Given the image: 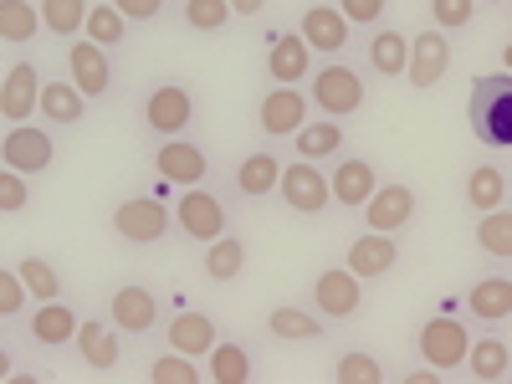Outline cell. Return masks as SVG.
Returning a JSON list of instances; mask_svg holds the SVG:
<instances>
[{
	"label": "cell",
	"mask_w": 512,
	"mask_h": 384,
	"mask_svg": "<svg viewBox=\"0 0 512 384\" xmlns=\"http://www.w3.org/2000/svg\"><path fill=\"white\" fill-rule=\"evenodd\" d=\"M466 123L487 154H512V72H477L466 93Z\"/></svg>",
	"instance_id": "1"
},
{
	"label": "cell",
	"mask_w": 512,
	"mask_h": 384,
	"mask_svg": "<svg viewBox=\"0 0 512 384\" xmlns=\"http://www.w3.org/2000/svg\"><path fill=\"white\" fill-rule=\"evenodd\" d=\"M134 118H139V128L149 139H185L200 123V98L180 77H154V82H144V93L134 103Z\"/></svg>",
	"instance_id": "2"
},
{
	"label": "cell",
	"mask_w": 512,
	"mask_h": 384,
	"mask_svg": "<svg viewBox=\"0 0 512 384\" xmlns=\"http://www.w3.org/2000/svg\"><path fill=\"white\" fill-rule=\"evenodd\" d=\"M108 231L123 241V246H164L175 236V200L164 195H123L113 210H108Z\"/></svg>",
	"instance_id": "3"
},
{
	"label": "cell",
	"mask_w": 512,
	"mask_h": 384,
	"mask_svg": "<svg viewBox=\"0 0 512 384\" xmlns=\"http://www.w3.org/2000/svg\"><path fill=\"white\" fill-rule=\"evenodd\" d=\"M308 98H313V113L323 118H354L369 103V72L344 57H328L308 77Z\"/></svg>",
	"instance_id": "4"
},
{
	"label": "cell",
	"mask_w": 512,
	"mask_h": 384,
	"mask_svg": "<svg viewBox=\"0 0 512 384\" xmlns=\"http://www.w3.org/2000/svg\"><path fill=\"white\" fill-rule=\"evenodd\" d=\"M175 226L185 241L195 246H210V241H221L226 231H236V210L226 205L221 190H210V185H190L175 195Z\"/></svg>",
	"instance_id": "5"
},
{
	"label": "cell",
	"mask_w": 512,
	"mask_h": 384,
	"mask_svg": "<svg viewBox=\"0 0 512 384\" xmlns=\"http://www.w3.org/2000/svg\"><path fill=\"white\" fill-rule=\"evenodd\" d=\"M410 349H415V359L420 364H431V369H466V354H472V323H461V318H451V313H441V318H425L420 328H415V338H410Z\"/></svg>",
	"instance_id": "6"
},
{
	"label": "cell",
	"mask_w": 512,
	"mask_h": 384,
	"mask_svg": "<svg viewBox=\"0 0 512 384\" xmlns=\"http://www.w3.org/2000/svg\"><path fill=\"white\" fill-rule=\"evenodd\" d=\"M149 164H154V175L164 185H175V190L210 185V169H216V164H210V149L195 134H185V139H154Z\"/></svg>",
	"instance_id": "7"
},
{
	"label": "cell",
	"mask_w": 512,
	"mask_h": 384,
	"mask_svg": "<svg viewBox=\"0 0 512 384\" xmlns=\"http://www.w3.org/2000/svg\"><path fill=\"white\" fill-rule=\"evenodd\" d=\"M364 277H354L349 272V262H333V267H323L318 277H313V287H308V303L338 328V323H354L359 313H364Z\"/></svg>",
	"instance_id": "8"
},
{
	"label": "cell",
	"mask_w": 512,
	"mask_h": 384,
	"mask_svg": "<svg viewBox=\"0 0 512 384\" xmlns=\"http://www.w3.org/2000/svg\"><path fill=\"white\" fill-rule=\"evenodd\" d=\"M451 62H456L451 31H441V26L425 21V26L410 36V72H405V88H415V93L441 88V82L451 77Z\"/></svg>",
	"instance_id": "9"
},
{
	"label": "cell",
	"mask_w": 512,
	"mask_h": 384,
	"mask_svg": "<svg viewBox=\"0 0 512 384\" xmlns=\"http://www.w3.org/2000/svg\"><path fill=\"white\" fill-rule=\"evenodd\" d=\"M67 77H72L93 103H108V98L118 93V62H113V52L103 47V41H93V36L67 41Z\"/></svg>",
	"instance_id": "10"
},
{
	"label": "cell",
	"mask_w": 512,
	"mask_h": 384,
	"mask_svg": "<svg viewBox=\"0 0 512 384\" xmlns=\"http://www.w3.org/2000/svg\"><path fill=\"white\" fill-rule=\"evenodd\" d=\"M277 200L292 210V216L318 221L323 210L333 205V185H328V175H323V164H313V159H292V164H282Z\"/></svg>",
	"instance_id": "11"
},
{
	"label": "cell",
	"mask_w": 512,
	"mask_h": 384,
	"mask_svg": "<svg viewBox=\"0 0 512 384\" xmlns=\"http://www.w3.org/2000/svg\"><path fill=\"white\" fill-rule=\"evenodd\" d=\"M308 118H313V98H308V88H292V82H272V88L256 98V128H262L267 139H292Z\"/></svg>",
	"instance_id": "12"
},
{
	"label": "cell",
	"mask_w": 512,
	"mask_h": 384,
	"mask_svg": "<svg viewBox=\"0 0 512 384\" xmlns=\"http://www.w3.org/2000/svg\"><path fill=\"white\" fill-rule=\"evenodd\" d=\"M0 164L21 169V175H47V169L57 164V128L11 123L6 139H0Z\"/></svg>",
	"instance_id": "13"
},
{
	"label": "cell",
	"mask_w": 512,
	"mask_h": 384,
	"mask_svg": "<svg viewBox=\"0 0 512 384\" xmlns=\"http://www.w3.org/2000/svg\"><path fill=\"white\" fill-rule=\"evenodd\" d=\"M297 31H303V41L313 47L318 62L344 57L349 41H354V26H349L344 11H338V0H313V6H303V16H297Z\"/></svg>",
	"instance_id": "14"
},
{
	"label": "cell",
	"mask_w": 512,
	"mask_h": 384,
	"mask_svg": "<svg viewBox=\"0 0 512 384\" xmlns=\"http://www.w3.org/2000/svg\"><path fill=\"white\" fill-rule=\"evenodd\" d=\"M415 216H420V195H415V185H405V180H384V185L369 195V205L359 210L364 231H390V236L410 231Z\"/></svg>",
	"instance_id": "15"
},
{
	"label": "cell",
	"mask_w": 512,
	"mask_h": 384,
	"mask_svg": "<svg viewBox=\"0 0 512 384\" xmlns=\"http://www.w3.org/2000/svg\"><path fill=\"white\" fill-rule=\"evenodd\" d=\"M128 338H149L154 328H159V297H154V287L149 282H139V277H123L113 292H108V308H103Z\"/></svg>",
	"instance_id": "16"
},
{
	"label": "cell",
	"mask_w": 512,
	"mask_h": 384,
	"mask_svg": "<svg viewBox=\"0 0 512 384\" xmlns=\"http://www.w3.org/2000/svg\"><path fill=\"white\" fill-rule=\"evenodd\" d=\"M466 318L482 323V328H502L512 323V267H492L482 272L472 287H466Z\"/></svg>",
	"instance_id": "17"
},
{
	"label": "cell",
	"mask_w": 512,
	"mask_h": 384,
	"mask_svg": "<svg viewBox=\"0 0 512 384\" xmlns=\"http://www.w3.org/2000/svg\"><path fill=\"white\" fill-rule=\"evenodd\" d=\"M159 333H164L169 349H180V354H190V359H200V364H205L210 349L221 344V323L210 318L205 308H190V303H180L175 313H169V323H164Z\"/></svg>",
	"instance_id": "18"
},
{
	"label": "cell",
	"mask_w": 512,
	"mask_h": 384,
	"mask_svg": "<svg viewBox=\"0 0 512 384\" xmlns=\"http://www.w3.org/2000/svg\"><path fill=\"white\" fill-rule=\"evenodd\" d=\"M77 328H82V313L67 303V297L36 303V308L26 313V338H31L36 349H47V354H57V349L77 344Z\"/></svg>",
	"instance_id": "19"
},
{
	"label": "cell",
	"mask_w": 512,
	"mask_h": 384,
	"mask_svg": "<svg viewBox=\"0 0 512 384\" xmlns=\"http://www.w3.org/2000/svg\"><path fill=\"white\" fill-rule=\"evenodd\" d=\"M41 67L31 62V57H16L11 67H6V82H0V118H6V128L11 123H31V113H41Z\"/></svg>",
	"instance_id": "20"
},
{
	"label": "cell",
	"mask_w": 512,
	"mask_h": 384,
	"mask_svg": "<svg viewBox=\"0 0 512 384\" xmlns=\"http://www.w3.org/2000/svg\"><path fill=\"white\" fill-rule=\"evenodd\" d=\"M328 185H333V205L364 210L369 195H374L384 180H379V164H374L369 154H338V164L328 169Z\"/></svg>",
	"instance_id": "21"
},
{
	"label": "cell",
	"mask_w": 512,
	"mask_h": 384,
	"mask_svg": "<svg viewBox=\"0 0 512 384\" xmlns=\"http://www.w3.org/2000/svg\"><path fill=\"white\" fill-rule=\"evenodd\" d=\"M77 359L88 364L93 374H113L118 364H123V328L108 318V313H98V318H82V328H77Z\"/></svg>",
	"instance_id": "22"
},
{
	"label": "cell",
	"mask_w": 512,
	"mask_h": 384,
	"mask_svg": "<svg viewBox=\"0 0 512 384\" xmlns=\"http://www.w3.org/2000/svg\"><path fill=\"white\" fill-rule=\"evenodd\" d=\"M313 72H318V57L303 41V31H272L267 36V77L272 82H292V88H303Z\"/></svg>",
	"instance_id": "23"
},
{
	"label": "cell",
	"mask_w": 512,
	"mask_h": 384,
	"mask_svg": "<svg viewBox=\"0 0 512 384\" xmlns=\"http://www.w3.org/2000/svg\"><path fill=\"white\" fill-rule=\"evenodd\" d=\"M364 72L379 82H405L410 72V36L400 26H374L364 36Z\"/></svg>",
	"instance_id": "24"
},
{
	"label": "cell",
	"mask_w": 512,
	"mask_h": 384,
	"mask_svg": "<svg viewBox=\"0 0 512 384\" xmlns=\"http://www.w3.org/2000/svg\"><path fill=\"white\" fill-rule=\"evenodd\" d=\"M349 272L354 277H364V282H384L395 267H400V236H390V231H359L354 241H349Z\"/></svg>",
	"instance_id": "25"
},
{
	"label": "cell",
	"mask_w": 512,
	"mask_h": 384,
	"mask_svg": "<svg viewBox=\"0 0 512 384\" xmlns=\"http://www.w3.org/2000/svg\"><path fill=\"white\" fill-rule=\"evenodd\" d=\"M328 328L333 323L313 303H277L267 313V338H272V344H323Z\"/></svg>",
	"instance_id": "26"
},
{
	"label": "cell",
	"mask_w": 512,
	"mask_h": 384,
	"mask_svg": "<svg viewBox=\"0 0 512 384\" xmlns=\"http://www.w3.org/2000/svg\"><path fill=\"white\" fill-rule=\"evenodd\" d=\"M277 185H282V154L277 149H246L231 164V190L241 200H267V195H277Z\"/></svg>",
	"instance_id": "27"
},
{
	"label": "cell",
	"mask_w": 512,
	"mask_h": 384,
	"mask_svg": "<svg viewBox=\"0 0 512 384\" xmlns=\"http://www.w3.org/2000/svg\"><path fill=\"white\" fill-rule=\"evenodd\" d=\"M93 113V98L77 88L72 77H47L41 82V123L47 128H82Z\"/></svg>",
	"instance_id": "28"
},
{
	"label": "cell",
	"mask_w": 512,
	"mask_h": 384,
	"mask_svg": "<svg viewBox=\"0 0 512 384\" xmlns=\"http://www.w3.org/2000/svg\"><path fill=\"white\" fill-rule=\"evenodd\" d=\"M507 195H512V180L497 159H482L461 175V205L472 210V216H487V210L507 205Z\"/></svg>",
	"instance_id": "29"
},
{
	"label": "cell",
	"mask_w": 512,
	"mask_h": 384,
	"mask_svg": "<svg viewBox=\"0 0 512 384\" xmlns=\"http://www.w3.org/2000/svg\"><path fill=\"white\" fill-rule=\"evenodd\" d=\"M292 144V154L297 159H313V164H323V159H338L349 149V128H344V118H323V113H313L297 134L287 139Z\"/></svg>",
	"instance_id": "30"
},
{
	"label": "cell",
	"mask_w": 512,
	"mask_h": 384,
	"mask_svg": "<svg viewBox=\"0 0 512 384\" xmlns=\"http://www.w3.org/2000/svg\"><path fill=\"white\" fill-rule=\"evenodd\" d=\"M466 374H472L477 384H502V379H512V344H507L497 328H482V333L472 338Z\"/></svg>",
	"instance_id": "31"
},
{
	"label": "cell",
	"mask_w": 512,
	"mask_h": 384,
	"mask_svg": "<svg viewBox=\"0 0 512 384\" xmlns=\"http://www.w3.org/2000/svg\"><path fill=\"white\" fill-rule=\"evenodd\" d=\"M205 379L210 384H246V379H256L251 349L241 344V338H221V344L205 354Z\"/></svg>",
	"instance_id": "32"
},
{
	"label": "cell",
	"mask_w": 512,
	"mask_h": 384,
	"mask_svg": "<svg viewBox=\"0 0 512 384\" xmlns=\"http://www.w3.org/2000/svg\"><path fill=\"white\" fill-rule=\"evenodd\" d=\"M472 241H477V251L487 256V262L512 267V205H497V210H487V216H477Z\"/></svg>",
	"instance_id": "33"
},
{
	"label": "cell",
	"mask_w": 512,
	"mask_h": 384,
	"mask_svg": "<svg viewBox=\"0 0 512 384\" xmlns=\"http://www.w3.org/2000/svg\"><path fill=\"white\" fill-rule=\"evenodd\" d=\"M200 272L216 282V287H231L241 272H246V241L236 231H226L221 241H210L205 256H200Z\"/></svg>",
	"instance_id": "34"
},
{
	"label": "cell",
	"mask_w": 512,
	"mask_h": 384,
	"mask_svg": "<svg viewBox=\"0 0 512 384\" xmlns=\"http://www.w3.org/2000/svg\"><path fill=\"white\" fill-rule=\"evenodd\" d=\"M36 6H41V26H47V36H57V41H77L82 31H88L93 0H36Z\"/></svg>",
	"instance_id": "35"
},
{
	"label": "cell",
	"mask_w": 512,
	"mask_h": 384,
	"mask_svg": "<svg viewBox=\"0 0 512 384\" xmlns=\"http://www.w3.org/2000/svg\"><path fill=\"white\" fill-rule=\"evenodd\" d=\"M41 31V6L36 0H0V41L6 47H26V41H36Z\"/></svg>",
	"instance_id": "36"
},
{
	"label": "cell",
	"mask_w": 512,
	"mask_h": 384,
	"mask_svg": "<svg viewBox=\"0 0 512 384\" xmlns=\"http://www.w3.org/2000/svg\"><path fill=\"white\" fill-rule=\"evenodd\" d=\"M134 21H128L113 0H93V11H88V31L82 36H93V41H103L108 52H118V47H128V41H134Z\"/></svg>",
	"instance_id": "37"
},
{
	"label": "cell",
	"mask_w": 512,
	"mask_h": 384,
	"mask_svg": "<svg viewBox=\"0 0 512 384\" xmlns=\"http://www.w3.org/2000/svg\"><path fill=\"white\" fill-rule=\"evenodd\" d=\"M236 21L231 0H180V26L195 36H221Z\"/></svg>",
	"instance_id": "38"
},
{
	"label": "cell",
	"mask_w": 512,
	"mask_h": 384,
	"mask_svg": "<svg viewBox=\"0 0 512 384\" xmlns=\"http://www.w3.org/2000/svg\"><path fill=\"white\" fill-rule=\"evenodd\" d=\"M333 379L338 384H384V379H390V369H384L369 349H344V354L333 359Z\"/></svg>",
	"instance_id": "39"
},
{
	"label": "cell",
	"mask_w": 512,
	"mask_h": 384,
	"mask_svg": "<svg viewBox=\"0 0 512 384\" xmlns=\"http://www.w3.org/2000/svg\"><path fill=\"white\" fill-rule=\"evenodd\" d=\"M149 379H154V384H200L205 369H200V359H190V354H180V349L164 344V354L149 364Z\"/></svg>",
	"instance_id": "40"
},
{
	"label": "cell",
	"mask_w": 512,
	"mask_h": 384,
	"mask_svg": "<svg viewBox=\"0 0 512 384\" xmlns=\"http://www.w3.org/2000/svg\"><path fill=\"white\" fill-rule=\"evenodd\" d=\"M31 287V303H52V297H62V272L47 262V256H21V267H16Z\"/></svg>",
	"instance_id": "41"
},
{
	"label": "cell",
	"mask_w": 512,
	"mask_h": 384,
	"mask_svg": "<svg viewBox=\"0 0 512 384\" xmlns=\"http://www.w3.org/2000/svg\"><path fill=\"white\" fill-rule=\"evenodd\" d=\"M26 303H31V287H26V277H21L16 267H6V272H0V318L16 323L21 313H31Z\"/></svg>",
	"instance_id": "42"
},
{
	"label": "cell",
	"mask_w": 512,
	"mask_h": 384,
	"mask_svg": "<svg viewBox=\"0 0 512 384\" xmlns=\"http://www.w3.org/2000/svg\"><path fill=\"white\" fill-rule=\"evenodd\" d=\"M477 21V0H431V26H441V31H466Z\"/></svg>",
	"instance_id": "43"
},
{
	"label": "cell",
	"mask_w": 512,
	"mask_h": 384,
	"mask_svg": "<svg viewBox=\"0 0 512 384\" xmlns=\"http://www.w3.org/2000/svg\"><path fill=\"white\" fill-rule=\"evenodd\" d=\"M31 175H21V169H0V210H6V216H21V210L31 205V185H26Z\"/></svg>",
	"instance_id": "44"
},
{
	"label": "cell",
	"mask_w": 512,
	"mask_h": 384,
	"mask_svg": "<svg viewBox=\"0 0 512 384\" xmlns=\"http://www.w3.org/2000/svg\"><path fill=\"white\" fill-rule=\"evenodd\" d=\"M338 11L349 16V26H359V31H374V26H384V21H390V0H338Z\"/></svg>",
	"instance_id": "45"
},
{
	"label": "cell",
	"mask_w": 512,
	"mask_h": 384,
	"mask_svg": "<svg viewBox=\"0 0 512 384\" xmlns=\"http://www.w3.org/2000/svg\"><path fill=\"white\" fill-rule=\"evenodd\" d=\"M113 6L134 21V26H154V21H164V11H169V0H113Z\"/></svg>",
	"instance_id": "46"
},
{
	"label": "cell",
	"mask_w": 512,
	"mask_h": 384,
	"mask_svg": "<svg viewBox=\"0 0 512 384\" xmlns=\"http://www.w3.org/2000/svg\"><path fill=\"white\" fill-rule=\"evenodd\" d=\"M400 384H446V374L425 364V369H410V374H400Z\"/></svg>",
	"instance_id": "47"
},
{
	"label": "cell",
	"mask_w": 512,
	"mask_h": 384,
	"mask_svg": "<svg viewBox=\"0 0 512 384\" xmlns=\"http://www.w3.org/2000/svg\"><path fill=\"white\" fill-rule=\"evenodd\" d=\"M231 11H236V21H251L267 11V0H231Z\"/></svg>",
	"instance_id": "48"
},
{
	"label": "cell",
	"mask_w": 512,
	"mask_h": 384,
	"mask_svg": "<svg viewBox=\"0 0 512 384\" xmlns=\"http://www.w3.org/2000/svg\"><path fill=\"white\" fill-rule=\"evenodd\" d=\"M502 67L512 72V41H502Z\"/></svg>",
	"instance_id": "49"
},
{
	"label": "cell",
	"mask_w": 512,
	"mask_h": 384,
	"mask_svg": "<svg viewBox=\"0 0 512 384\" xmlns=\"http://www.w3.org/2000/svg\"><path fill=\"white\" fill-rule=\"evenodd\" d=\"M477 6H507V0H477Z\"/></svg>",
	"instance_id": "50"
}]
</instances>
